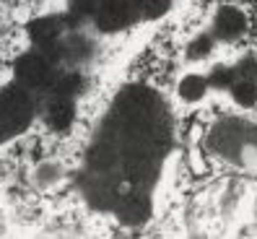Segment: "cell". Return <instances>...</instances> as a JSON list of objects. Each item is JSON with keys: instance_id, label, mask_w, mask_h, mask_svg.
Instances as JSON below:
<instances>
[{"instance_id": "cell-1", "label": "cell", "mask_w": 257, "mask_h": 239, "mask_svg": "<svg viewBox=\"0 0 257 239\" xmlns=\"http://www.w3.org/2000/svg\"><path fill=\"white\" fill-rule=\"evenodd\" d=\"M174 148L166 99L146 83H127L112 96L88 138L78 192L88 208L125 226L154 216L156 192Z\"/></svg>"}, {"instance_id": "cell-3", "label": "cell", "mask_w": 257, "mask_h": 239, "mask_svg": "<svg viewBox=\"0 0 257 239\" xmlns=\"http://www.w3.org/2000/svg\"><path fill=\"white\" fill-rule=\"evenodd\" d=\"M172 0H68V13L96 34H119L143 21H156Z\"/></svg>"}, {"instance_id": "cell-6", "label": "cell", "mask_w": 257, "mask_h": 239, "mask_svg": "<svg viewBox=\"0 0 257 239\" xmlns=\"http://www.w3.org/2000/svg\"><path fill=\"white\" fill-rule=\"evenodd\" d=\"M208 78V86H216L221 91H229L231 99L241 107L257 104V57L244 55L234 65H218Z\"/></svg>"}, {"instance_id": "cell-8", "label": "cell", "mask_w": 257, "mask_h": 239, "mask_svg": "<svg viewBox=\"0 0 257 239\" xmlns=\"http://www.w3.org/2000/svg\"><path fill=\"white\" fill-rule=\"evenodd\" d=\"M177 91L185 101H200L208 91V78L205 76H185L182 81H179Z\"/></svg>"}, {"instance_id": "cell-2", "label": "cell", "mask_w": 257, "mask_h": 239, "mask_svg": "<svg viewBox=\"0 0 257 239\" xmlns=\"http://www.w3.org/2000/svg\"><path fill=\"white\" fill-rule=\"evenodd\" d=\"M29 47L16 60L13 78L37 99L50 130H68L78 114V96L96 63L91 29L70 13H52L29 24Z\"/></svg>"}, {"instance_id": "cell-5", "label": "cell", "mask_w": 257, "mask_h": 239, "mask_svg": "<svg viewBox=\"0 0 257 239\" xmlns=\"http://www.w3.org/2000/svg\"><path fill=\"white\" fill-rule=\"evenodd\" d=\"M39 117L37 99L16 78L0 86V146L16 141Z\"/></svg>"}, {"instance_id": "cell-9", "label": "cell", "mask_w": 257, "mask_h": 239, "mask_svg": "<svg viewBox=\"0 0 257 239\" xmlns=\"http://www.w3.org/2000/svg\"><path fill=\"white\" fill-rule=\"evenodd\" d=\"M198 128L200 125L192 128V143L187 148V164H190V169H192L195 177H200V174L208 172V161H205V154H203V148H200V141L195 138V136H198Z\"/></svg>"}, {"instance_id": "cell-7", "label": "cell", "mask_w": 257, "mask_h": 239, "mask_svg": "<svg viewBox=\"0 0 257 239\" xmlns=\"http://www.w3.org/2000/svg\"><path fill=\"white\" fill-rule=\"evenodd\" d=\"M247 16L234 6H221L213 16V26H210V34L213 39H223V42H236L241 34L247 32Z\"/></svg>"}, {"instance_id": "cell-4", "label": "cell", "mask_w": 257, "mask_h": 239, "mask_svg": "<svg viewBox=\"0 0 257 239\" xmlns=\"http://www.w3.org/2000/svg\"><path fill=\"white\" fill-rule=\"evenodd\" d=\"M208 148L234 167H257V125L241 117H223L210 128Z\"/></svg>"}, {"instance_id": "cell-10", "label": "cell", "mask_w": 257, "mask_h": 239, "mask_svg": "<svg viewBox=\"0 0 257 239\" xmlns=\"http://www.w3.org/2000/svg\"><path fill=\"white\" fill-rule=\"evenodd\" d=\"M210 47H213V34H200L190 42L187 55H190V60H203V57H208Z\"/></svg>"}, {"instance_id": "cell-11", "label": "cell", "mask_w": 257, "mask_h": 239, "mask_svg": "<svg viewBox=\"0 0 257 239\" xmlns=\"http://www.w3.org/2000/svg\"><path fill=\"white\" fill-rule=\"evenodd\" d=\"M254 29H257V13H254Z\"/></svg>"}]
</instances>
